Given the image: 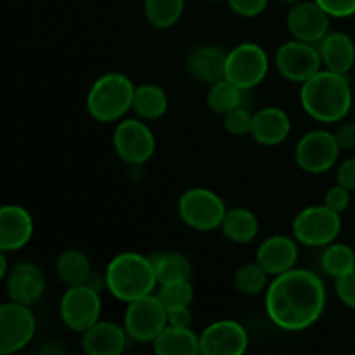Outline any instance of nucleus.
<instances>
[{"mask_svg":"<svg viewBox=\"0 0 355 355\" xmlns=\"http://www.w3.org/2000/svg\"><path fill=\"white\" fill-rule=\"evenodd\" d=\"M326 286L309 269L293 267L272 277L266 290V312L276 328L288 333L305 331L321 319L326 309Z\"/></svg>","mask_w":355,"mask_h":355,"instance_id":"nucleus-1","label":"nucleus"},{"mask_svg":"<svg viewBox=\"0 0 355 355\" xmlns=\"http://www.w3.org/2000/svg\"><path fill=\"white\" fill-rule=\"evenodd\" d=\"M352 87L347 75L322 68L302 83L300 104L319 123H338L352 110Z\"/></svg>","mask_w":355,"mask_h":355,"instance_id":"nucleus-2","label":"nucleus"},{"mask_svg":"<svg viewBox=\"0 0 355 355\" xmlns=\"http://www.w3.org/2000/svg\"><path fill=\"white\" fill-rule=\"evenodd\" d=\"M104 274L111 297L123 304L148 297L158 288L151 257L137 252H123L114 255L106 266Z\"/></svg>","mask_w":355,"mask_h":355,"instance_id":"nucleus-3","label":"nucleus"},{"mask_svg":"<svg viewBox=\"0 0 355 355\" xmlns=\"http://www.w3.org/2000/svg\"><path fill=\"white\" fill-rule=\"evenodd\" d=\"M135 87L125 73H104L87 92V111L99 123H118L132 111Z\"/></svg>","mask_w":355,"mask_h":355,"instance_id":"nucleus-4","label":"nucleus"},{"mask_svg":"<svg viewBox=\"0 0 355 355\" xmlns=\"http://www.w3.org/2000/svg\"><path fill=\"white\" fill-rule=\"evenodd\" d=\"M177 211L187 227L198 232H211L220 229L227 207L215 191L208 187H189L180 194Z\"/></svg>","mask_w":355,"mask_h":355,"instance_id":"nucleus-5","label":"nucleus"},{"mask_svg":"<svg viewBox=\"0 0 355 355\" xmlns=\"http://www.w3.org/2000/svg\"><path fill=\"white\" fill-rule=\"evenodd\" d=\"M342 231V214L321 205H311L297 214L291 224L293 238L307 248H324Z\"/></svg>","mask_w":355,"mask_h":355,"instance_id":"nucleus-6","label":"nucleus"},{"mask_svg":"<svg viewBox=\"0 0 355 355\" xmlns=\"http://www.w3.org/2000/svg\"><path fill=\"white\" fill-rule=\"evenodd\" d=\"M168 324V312L158 295L151 293L127 304L123 328L137 343H153Z\"/></svg>","mask_w":355,"mask_h":355,"instance_id":"nucleus-7","label":"nucleus"},{"mask_svg":"<svg viewBox=\"0 0 355 355\" xmlns=\"http://www.w3.org/2000/svg\"><path fill=\"white\" fill-rule=\"evenodd\" d=\"M113 148L118 158L130 166H141L155 156L156 137L142 118L120 120L113 132Z\"/></svg>","mask_w":355,"mask_h":355,"instance_id":"nucleus-8","label":"nucleus"},{"mask_svg":"<svg viewBox=\"0 0 355 355\" xmlns=\"http://www.w3.org/2000/svg\"><path fill=\"white\" fill-rule=\"evenodd\" d=\"M103 314V300L101 291L89 284L68 286L59 302V315L69 331L82 335L83 331L101 321Z\"/></svg>","mask_w":355,"mask_h":355,"instance_id":"nucleus-9","label":"nucleus"},{"mask_svg":"<svg viewBox=\"0 0 355 355\" xmlns=\"http://www.w3.org/2000/svg\"><path fill=\"white\" fill-rule=\"evenodd\" d=\"M269 66L270 62L266 49L253 42H243L227 51L225 78L250 92L266 80Z\"/></svg>","mask_w":355,"mask_h":355,"instance_id":"nucleus-10","label":"nucleus"},{"mask_svg":"<svg viewBox=\"0 0 355 355\" xmlns=\"http://www.w3.org/2000/svg\"><path fill=\"white\" fill-rule=\"evenodd\" d=\"M340 153L342 149L336 142L335 132L311 130L295 146V162L304 172L321 175L336 165Z\"/></svg>","mask_w":355,"mask_h":355,"instance_id":"nucleus-11","label":"nucleus"},{"mask_svg":"<svg viewBox=\"0 0 355 355\" xmlns=\"http://www.w3.org/2000/svg\"><path fill=\"white\" fill-rule=\"evenodd\" d=\"M274 62L284 80L300 85L314 76L319 69H322V59L318 45L297 38L284 42L277 49Z\"/></svg>","mask_w":355,"mask_h":355,"instance_id":"nucleus-12","label":"nucleus"},{"mask_svg":"<svg viewBox=\"0 0 355 355\" xmlns=\"http://www.w3.org/2000/svg\"><path fill=\"white\" fill-rule=\"evenodd\" d=\"M37 333V319L30 305L6 302L0 307V354L21 352Z\"/></svg>","mask_w":355,"mask_h":355,"instance_id":"nucleus-13","label":"nucleus"},{"mask_svg":"<svg viewBox=\"0 0 355 355\" xmlns=\"http://www.w3.org/2000/svg\"><path fill=\"white\" fill-rule=\"evenodd\" d=\"M203 355H243L248 350L250 336L245 326L232 319H220L200 333Z\"/></svg>","mask_w":355,"mask_h":355,"instance_id":"nucleus-14","label":"nucleus"},{"mask_svg":"<svg viewBox=\"0 0 355 355\" xmlns=\"http://www.w3.org/2000/svg\"><path fill=\"white\" fill-rule=\"evenodd\" d=\"M329 16L315 0H302L290 7L286 26L291 38L318 45L329 33Z\"/></svg>","mask_w":355,"mask_h":355,"instance_id":"nucleus-15","label":"nucleus"},{"mask_svg":"<svg viewBox=\"0 0 355 355\" xmlns=\"http://www.w3.org/2000/svg\"><path fill=\"white\" fill-rule=\"evenodd\" d=\"M6 293L9 300L35 305L45 293V276L33 262H17L6 277Z\"/></svg>","mask_w":355,"mask_h":355,"instance_id":"nucleus-16","label":"nucleus"},{"mask_svg":"<svg viewBox=\"0 0 355 355\" xmlns=\"http://www.w3.org/2000/svg\"><path fill=\"white\" fill-rule=\"evenodd\" d=\"M298 245L300 243L293 236L286 234H274L263 239L257 248L255 260L262 266V269L269 274L270 277H276L279 274L288 272L298 262Z\"/></svg>","mask_w":355,"mask_h":355,"instance_id":"nucleus-17","label":"nucleus"},{"mask_svg":"<svg viewBox=\"0 0 355 355\" xmlns=\"http://www.w3.org/2000/svg\"><path fill=\"white\" fill-rule=\"evenodd\" d=\"M33 232V217L26 208L21 205L0 208V252H19L31 241Z\"/></svg>","mask_w":355,"mask_h":355,"instance_id":"nucleus-18","label":"nucleus"},{"mask_svg":"<svg viewBox=\"0 0 355 355\" xmlns=\"http://www.w3.org/2000/svg\"><path fill=\"white\" fill-rule=\"evenodd\" d=\"M291 120L283 107L267 106L253 113L252 139L266 148L279 146L290 137Z\"/></svg>","mask_w":355,"mask_h":355,"instance_id":"nucleus-19","label":"nucleus"},{"mask_svg":"<svg viewBox=\"0 0 355 355\" xmlns=\"http://www.w3.org/2000/svg\"><path fill=\"white\" fill-rule=\"evenodd\" d=\"M128 335L123 326L97 321L82 333V349L89 355H120L127 347Z\"/></svg>","mask_w":355,"mask_h":355,"instance_id":"nucleus-20","label":"nucleus"},{"mask_svg":"<svg viewBox=\"0 0 355 355\" xmlns=\"http://www.w3.org/2000/svg\"><path fill=\"white\" fill-rule=\"evenodd\" d=\"M225 59L224 49L211 44L198 45L187 55V71L198 82L211 85L225 76Z\"/></svg>","mask_w":355,"mask_h":355,"instance_id":"nucleus-21","label":"nucleus"},{"mask_svg":"<svg viewBox=\"0 0 355 355\" xmlns=\"http://www.w3.org/2000/svg\"><path fill=\"white\" fill-rule=\"evenodd\" d=\"M321 52L322 68L329 71L349 75L355 64V44L352 38L342 31H329L318 44Z\"/></svg>","mask_w":355,"mask_h":355,"instance_id":"nucleus-22","label":"nucleus"},{"mask_svg":"<svg viewBox=\"0 0 355 355\" xmlns=\"http://www.w3.org/2000/svg\"><path fill=\"white\" fill-rule=\"evenodd\" d=\"M153 349L158 355H198L201 354L200 335L191 328L166 324L153 342Z\"/></svg>","mask_w":355,"mask_h":355,"instance_id":"nucleus-23","label":"nucleus"},{"mask_svg":"<svg viewBox=\"0 0 355 355\" xmlns=\"http://www.w3.org/2000/svg\"><path fill=\"white\" fill-rule=\"evenodd\" d=\"M220 231L225 239L236 245H248L259 236L260 224L257 215L248 208H227Z\"/></svg>","mask_w":355,"mask_h":355,"instance_id":"nucleus-24","label":"nucleus"},{"mask_svg":"<svg viewBox=\"0 0 355 355\" xmlns=\"http://www.w3.org/2000/svg\"><path fill=\"white\" fill-rule=\"evenodd\" d=\"M132 111L146 121L158 120L168 111V96L156 83H142L135 87Z\"/></svg>","mask_w":355,"mask_h":355,"instance_id":"nucleus-25","label":"nucleus"},{"mask_svg":"<svg viewBox=\"0 0 355 355\" xmlns=\"http://www.w3.org/2000/svg\"><path fill=\"white\" fill-rule=\"evenodd\" d=\"M92 272L90 259L80 250H66L55 260V274L66 286L87 284Z\"/></svg>","mask_w":355,"mask_h":355,"instance_id":"nucleus-26","label":"nucleus"},{"mask_svg":"<svg viewBox=\"0 0 355 355\" xmlns=\"http://www.w3.org/2000/svg\"><path fill=\"white\" fill-rule=\"evenodd\" d=\"M153 266H155L156 279L159 284L166 283H175V281H186L191 279V272H193V267H191L189 259L182 253L177 252H162L151 255Z\"/></svg>","mask_w":355,"mask_h":355,"instance_id":"nucleus-27","label":"nucleus"},{"mask_svg":"<svg viewBox=\"0 0 355 355\" xmlns=\"http://www.w3.org/2000/svg\"><path fill=\"white\" fill-rule=\"evenodd\" d=\"M245 94L246 90H243L241 87H238L234 82L224 76V78L210 85V90L207 94V106L215 114L224 116L229 111L245 104Z\"/></svg>","mask_w":355,"mask_h":355,"instance_id":"nucleus-28","label":"nucleus"},{"mask_svg":"<svg viewBox=\"0 0 355 355\" xmlns=\"http://www.w3.org/2000/svg\"><path fill=\"white\" fill-rule=\"evenodd\" d=\"M186 0H144V16L156 30L175 26L184 14Z\"/></svg>","mask_w":355,"mask_h":355,"instance_id":"nucleus-29","label":"nucleus"},{"mask_svg":"<svg viewBox=\"0 0 355 355\" xmlns=\"http://www.w3.org/2000/svg\"><path fill=\"white\" fill-rule=\"evenodd\" d=\"M269 274L262 269L259 262L243 263L232 277V284L238 293L245 295V297H257L260 293H266L267 286H269Z\"/></svg>","mask_w":355,"mask_h":355,"instance_id":"nucleus-30","label":"nucleus"},{"mask_svg":"<svg viewBox=\"0 0 355 355\" xmlns=\"http://www.w3.org/2000/svg\"><path fill=\"white\" fill-rule=\"evenodd\" d=\"M355 267V252L352 246L345 243L333 241L331 245L322 248L321 255V269L329 277H340L352 270Z\"/></svg>","mask_w":355,"mask_h":355,"instance_id":"nucleus-31","label":"nucleus"},{"mask_svg":"<svg viewBox=\"0 0 355 355\" xmlns=\"http://www.w3.org/2000/svg\"><path fill=\"white\" fill-rule=\"evenodd\" d=\"M156 295H158V298L163 302L166 309L182 307V305L193 304L194 286L191 284V279L159 284Z\"/></svg>","mask_w":355,"mask_h":355,"instance_id":"nucleus-32","label":"nucleus"},{"mask_svg":"<svg viewBox=\"0 0 355 355\" xmlns=\"http://www.w3.org/2000/svg\"><path fill=\"white\" fill-rule=\"evenodd\" d=\"M224 128L234 137H243V135H250L253 125V113L241 104L236 110L229 111L227 114H224Z\"/></svg>","mask_w":355,"mask_h":355,"instance_id":"nucleus-33","label":"nucleus"},{"mask_svg":"<svg viewBox=\"0 0 355 355\" xmlns=\"http://www.w3.org/2000/svg\"><path fill=\"white\" fill-rule=\"evenodd\" d=\"M335 293L345 307L355 311V267L335 279Z\"/></svg>","mask_w":355,"mask_h":355,"instance_id":"nucleus-34","label":"nucleus"},{"mask_svg":"<svg viewBox=\"0 0 355 355\" xmlns=\"http://www.w3.org/2000/svg\"><path fill=\"white\" fill-rule=\"evenodd\" d=\"M350 200H352V191H349L347 187H343L342 184L336 182V186L329 187V189L326 191L322 203H324L326 207L331 208V210L343 214V211L350 207Z\"/></svg>","mask_w":355,"mask_h":355,"instance_id":"nucleus-35","label":"nucleus"},{"mask_svg":"<svg viewBox=\"0 0 355 355\" xmlns=\"http://www.w3.org/2000/svg\"><path fill=\"white\" fill-rule=\"evenodd\" d=\"M234 14L241 17H257L267 9L269 0H227Z\"/></svg>","mask_w":355,"mask_h":355,"instance_id":"nucleus-36","label":"nucleus"},{"mask_svg":"<svg viewBox=\"0 0 355 355\" xmlns=\"http://www.w3.org/2000/svg\"><path fill=\"white\" fill-rule=\"evenodd\" d=\"M331 17H350L355 14V0H315Z\"/></svg>","mask_w":355,"mask_h":355,"instance_id":"nucleus-37","label":"nucleus"},{"mask_svg":"<svg viewBox=\"0 0 355 355\" xmlns=\"http://www.w3.org/2000/svg\"><path fill=\"white\" fill-rule=\"evenodd\" d=\"M336 182L355 193V156L340 163L336 168Z\"/></svg>","mask_w":355,"mask_h":355,"instance_id":"nucleus-38","label":"nucleus"},{"mask_svg":"<svg viewBox=\"0 0 355 355\" xmlns=\"http://www.w3.org/2000/svg\"><path fill=\"white\" fill-rule=\"evenodd\" d=\"M335 137L342 151L355 149V121H343L335 130Z\"/></svg>","mask_w":355,"mask_h":355,"instance_id":"nucleus-39","label":"nucleus"},{"mask_svg":"<svg viewBox=\"0 0 355 355\" xmlns=\"http://www.w3.org/2000/svg\"><path fill=\"white\" fill-rule=\"evenodd\" d=\"M166 312H168V324L170 326L191 328V324H193V312H191V305L166 309Z\"/></svg>","mask_w":355,"mask_h":355,"instance_id":"nucleus-40","label":"nucleus"},{"mask_svg":"<svg viewBox=\"0 0 355 355\" xmlns=\"http://www.w3.org/2000/svg\"><path fill=\"white\" fill-rule=\"evenodd\" d=\"M9 274V263H7V252H0V279Z\"/></svg>","mask_w":355,"mask_h":355,"instance_id":"nucleus-41","label":"nucleus"},{"mask_svg":"<svg viewBox=\"0 0 355 355\" xmlns=\"http://www.w3.org/2000/svg\"><path fill=\"white\" fill-rule=\"evenodd\" d=\"M281 3H286V6H295V3H298V2H302V0H279Z\"/></svg>","mask_w":355,"mask_h":355,"instance_id":"nucleus-42","label":"nucleus"},{"mask_svg":"<svg viewBox=\"0 0 355 355\" xmlns=\"http://www.w3.org/2000/svg\"><path fill=\"white\" fill-rule=\"evenodd\" d=\"M214 2H227V0H214Z\"/></svg>","mask_w":355,"mask_h":355,"instance_id":"nucleus-43","label":"nucleus"}]
</instances>
